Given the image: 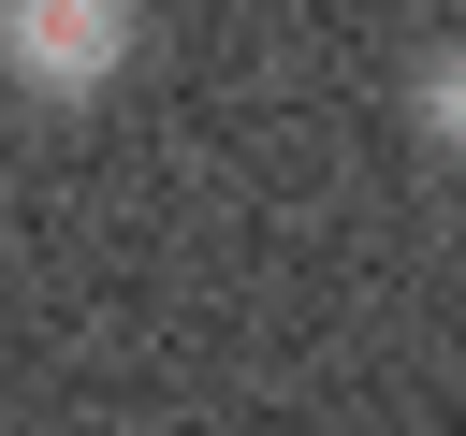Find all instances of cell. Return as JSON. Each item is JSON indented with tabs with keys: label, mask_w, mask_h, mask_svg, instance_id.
I'll use <instances>...</instances> for the list:
<instances>
[{
	"label": "cell",
	"mask_w": 466,
	"mask_h": 436,
	"mask_svg": "<svg viewBox=\"0 0 466 436\" xmlns=\"http://www.w3.org/2000/svg\"><path fill=\"white\" fill-rule=\"evenodd\" d=\"M408 116H422V145H437V160H466V29H451V44H422Z\"/></svg>",
	"instance_id": "cell-2"
},
{
	"label": "cell",
	"mask_w": 466,
	"mask_h": 436,
	"mask_svg": "<svg viewBox=\"0 0 466 436\" xmlns=\"http://www.w3.org/2000/svg\"><path fill=\"white\" fill-rule=\"evenodd\" d=\"M146 58V0H0V73L29 102H102Z\"/></svg>",
	"instance_id": "cell-1"
}]
</instances>
